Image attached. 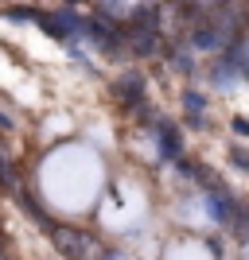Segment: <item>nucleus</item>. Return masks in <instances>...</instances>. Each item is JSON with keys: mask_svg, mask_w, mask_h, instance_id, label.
Instances as JSON below:
<instances>
[{"mask_svg": "<svg viewBox=\"0 0 249 260\" xmlns=\"http://www.w3.org/2000/svg\"><path fill=\"white\" fill-rule=\"evenodd\" d=\"M175 66H179L183 74H191V70H195V62H191V54H175Z\"/></svg>", "mask_w": 249, "mask_h": 260, "instance_id": "nucleus-5", "label": "nucleus"}, {"mask_svg": "<svg viewBox=\"0 0 249 260\" xmlns=\"http://www.w3.org/2000/svg\"><path fill=\"white\" fill-rule=\"evenodd\" d=\"M54 245H59V252H66L70 260L86 256V241H82V233H74V229H54Z\"/></svg>", "mask_w": 249, "mask_h": 260, "instance_id": "nucleus-2", "label": "nucleus"}, {"mask_svg": "<svg viewBox=\"0 0 249 260\" xmlns=\"http://www.w3.org/2000/svg\"><path fill=\"white\" fill-rule=\"evenodd\" d=\"M117 98L125 105H141L144 101V78L141 74H121L117 78Z\"/></svg>", "mask_w": 249, "mask_h": 260, "instance_id": "nucleus-1", "label": "nucleus"}, {"mask_svg": "<svg viewBox=\"0 0 249 260\" xmlns=\"http://www.w3.org/2000/svg\"><path fill=\"white\" fill-rule=\"evenodd\" d=\"M105 260H117V256H105Z\"/></svg>", "mask_w": 249, "mask_h": 260, "instance_id": "nucleus-6", "label": "nucleus"}, {"mask_svg": "<svg viewBox=\"0 0 249 260\" xmlns=\"http://www.w3.org/2000/svg\"><path fill=\"white\" fill-rule=\"evenodd\" d=\"M183 101H187V109H191L195 117H199V113H203V105H206V98H203V93H199V89H187V93H183Z\"/></svg>", "mask_w": 249, "mask_h": 260, "instance_id": "nucleus-4", "label": "nucleus"}, {"mask_svg": "<svg viewBox=\"0 0 249 260\" xmlns=\"http://www.w3.org/2000/svg\"><path fill=\"white\" fill-rule=\"evenodd\" d=\"M156 128H160V136H163V155L175 159V155H179V132H175L168 120H156Z\"/></svg>", "mask_w": 249, "mask_h": 260, "instance_id": "nucleus-3", "label": "nucleus"}]
</instances>
